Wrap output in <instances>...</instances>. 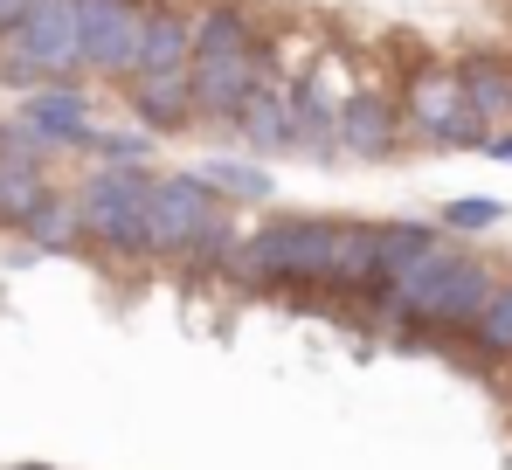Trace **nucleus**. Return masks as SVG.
<instances>
[{
    "mask_svg": "<svg viewBox=\"0 0 512 470\" xmlns=\"http://www.w3.org/2000/svg\"><path fill=\"white\" fill-rule=\"evenodd\" d=\"M464 332H471V346H478V353H492V360H506V353H512V277H506V284H492V298H485V312L471 318Z\"/></svg>",
    "mask_w": 512,
    "mask_h": 470,
    "instance_id": "6ab92c4d",
    "label": "nucleus"
},
{
    "mask_svg": "<svg viewBox=\"0 0 512 470\" xmlns=\"http://www.w3.org/2000/svg\"><path fill=\"white\" fill-rule=\"evenodd\" d=\"M284 104H291V125H298V146H312V153H326V146H333V125H340V97L326 90V77L312 70V77L284 83Z\"/></svg>",
    "mask_w": 512,
    "mask_h": 470,
    "instance_id": "2eb2a0df",
    "label": "nucleus"
},
{
    "mask_svg": "<svg viewBox=\"0 0 512 470\" xmlns=\"http://www.w3.org/2000/svg\"><path fill=\"white\" fill-rule=\"evenodd\" d=\"M340 229L346 222H326V215H284L270 229L243 235L229 270H243L250 284H326L333 291V277H340Z\"/></svg>",
    "mask_w": 512,
    "mask_h": 470,
    "instance_id": "7ed1b4c3",
    "label": "nucleus"
},
{
    "mask_svg": "<svg viewBox=\"0 0 512 470\" xmlns=\"http://www.w3.org/2000/svg\"><path fill=\"white\" fill-rule=\"evenodd\" d=\"M42 153L49 146H77V153H90V97L77 90V83H35L28 97H21V118H14Z\"/></svg>",
    "mask_w": 512,
    "mask_h": 470,
    "instance_id": "6e6552de",
    "label": "nucleus"
},
{
    "mask_svg": "<svg viewBox=\"0 0 512 470\" xmlns=\"http://www.w3.org/2000/svg\"><path fill=\"white\" fill-rule=\"evenodd\" d=\"M49 194V166L42 146L21 125H0V229H21V215Z\"/></svg>",
    "mask_w": 512,
    "mask_h": 470,
    "instance_id": "9b49d317",
    "label": "nucleus"
},
{
    "mask_svg": "<svg viewBox=\"0 0 512 470\" xmlns=\"http://www.w3.org/2000/svg\"><path fill=\"white\" fill-rule=\"evenodd\" d=\"M333 146H346L353 159H388L402 146V104H395L388 90H353L340 104Z\"/></svg>",
    "mask_w": 512,
    "mask_h": 470,
    "instance_id": "9d476101",
    "label": "nucleus"
},
{
    "mask_svg": "<svg viewBox=\"0 0 512 470\" xmlns=\"http://www.w3.org/2000/svg\"><path fill=\"white\" fill-rule=\"evenodd\" d=\"M250 42H256V28H250V14H243L236 0H215V7L194 14V56H187L194 125H229L256 83H270V77H256Z\"/></svg>",
    "mask_w": 512,
    "mask_h": 470,
    "instance_id": "f257e3e1",
    "label": "nucleus"
},
{
    "mask_svg": "<svg viewBox=\"0 0 512 470\" xmlns=\"http://www.w3.org/2000/svg\"><path fill=\"white\" fill-rule=\"evenodd\" d=\"M492 270L478 263V256H464V249H429L416 270H402L395 277V291H388V312L416 318V325H443V332H464L471 318L485 312V298H492Z\"/></svg>",
    "mask_w": 512,
    "mask_h": 470,
    "instance_id": "f03ea898",
    "label": "nucleus"
},
{
    "mask_svg": "<svg viewBox=\"0 0 512 470\" xmlns=\"http://www.w3.org/2000/svg\"><path fill=\"white\" fill-rule=\"evenodd\" d=\"M201 180L215 187V201H270V194H277L270 173H263L256 159H208Z\"/></svg>",
    "mask_w": 512,
    "mask_h": 470,
    "instance_id": "a211bd4d",
    "label": "nucleus"
},
{
    "mask_svg": "<svg viewBox=\"0 0 512 470\" xmlns=\"http://www.w3.org/2000/svg\"><path fill=\"white\" fill-rule=\"evenodd\" d=\"M28 7H35V0H0V35H7V28H14V21H21Z\"/></svg>",
    "mask_w": 512,
    "mask_h": 470,
    "instance_id": "4be33fe9",
    "label": "nucleus"
},
{
    "mask_svg": "<svg viewBox=\"0 0 512 470\" xmlns=\"http://www.w3.org/2000/svg\"><path fill=\"white\" fill-rule=\"evenodd\" d=\"M450 77H457V97H464L492 132L512 125V63H506V56H464Z\"/></svg>",
    "mask_w": 512,
    "mask_h": 470,
    "instance_id": "ddd939ff",
    "label": "nucleus"
},
{
    "mask_svg": "<svg viewBox=\"0 0 512 470\" xmlns=\"http://www.w3.org/2000/svg\"><path fill=\"white\" fill-rule=\"evenodd\" d=\"M485 153H492V159H512V132H492V139H485Z\"/></svg>",
    "mask_w": 512,
    "mask_h": 470,
    "instance_id": "5701e85b",
    "label": "nucleus"
},
{
    "mask_svg": "<svg viewBox=\"0 0 512 470\" xmlns=\"http://www.w3.org/2000/svg\"><path fill=\"white\" fill-rule=\"evenodd\" d=\"M187 56H194V14L173 0H146L139 49H132L125 77H187Z\"/></svg>",
    "mask_w": 512,
    "mask_h": 470,
    "instance_id": "1a4fd4ad",
    "label": "nucleus"
},
{
    "mask_svg": "<svg viewBox=\"0 0 512 470\" xmlns=\"http://www.w3.org/2000/svg\"><path fill=\"white\" fill-rule=\"evenodd\" d=\"M125 104H132V118H139L153 139H167V132H187V125H194L187 77H125Z\"/></svg>",
    "mask_w": 512,
    "mask_h": 470,
    "instance_id": "f8f14e48",
    "label": "nucleus"
},
{
    "mask_svg": "<svg viewBox=\"0 0 512 470\" xmlns=\"http://www.w3.org/2000/svg\"><path fill=\"white\" fill-rule=\"evenodd\" d=\"M436 242H443V235L429 229V222H381V229H374V277H381V291H395V277L416 270Z\"/></svg>",
    "mask_w": 512,
    "mask_h": 470,
    "instance_id": "dca6fc26",
    "label": "nucleus"
},
{
    "mask_svg": "<svg viewBox=\"0 0 512 470\" xmlns=\"http://www.w3.org/2000/svg\"><path fill=\"white\" fill-rule=\"evenodd\" d=\"M146 187H153L146 166H104V173H90L84 187L70 194L77 201V229L97 249H111V256H146Z\"/></svg>",
    "mask_w": 512,
    "mask_h": 470,
    "instance_id": "39448f33",
    "label": "nucleus"
},
{
    "mask_svg": "<svg viewBox=\"0 0 512 470\" xmlns=\"http://www.w3.org/2000/svg\"><path fill=\"white\" fill-rule=\"evenodd\" d=\"M21 235H28L35 249H70V242H84V229H77V201L49 187V194L21 215Z\"/></svg>",
    "mask_w": 512,
    "mask_h": 470,
    "instance_id": "f3484780",
    "label": "nucleus"
},
{
    "mask_svg": "<svg viewBox=\"0 0 512 470\" xmlns=\"http://www.w3.org/2000/svg\"><path fill=\"white\" fill-rule=\"evenodd\" d=\"M229 125L250 139L256 153H291V146H298V125H291V104H284V83H256Z\"/></svg>",
    "mask_w": 512,
    "mask_h": 470,
    "instance_id": "4468645a",
    "label": "nucleus"
},
{
    "mask_svg": "<svg viewBox=\"0 0 512 470\" xmlns=\"http://www.w3.org/2000/svg\"><path fill=\"white\" fill-rule=\"evenodd\" d=\"M499 222H506V201H492V194H464V201L443 208V229H457V235H485Z\"/></svg>",
    "mask_w": 512,
    "mask_h": 470,
    "instance_id": "aec40b11",
    "label": "nucleus"
},
{
    "mask_svg": "<svg viewBox=\"0 0 512 470\" xmlns=\"http://www.w3.org/2000/svg\"><path fill=\"white\" fill-rule=\"evenodd\" d=\"M139 21H146V0H77V49H84V70L125 77V70H132V49H139Z\"/></svg>",
    "mask_w": 512,
    "mask_h": 470,
    "instance_id": "0eeeda50",
    "label": "nucleus"
},
{
    "mask_svg": "<svg viewBox=\"0 0 512 470\" xmlns=\"http://www.w3.org/2000/svg\"><path fill=\"white\" fill-rule=\"evenodd\" d=\"M14 470H49V464H14Z\"/></svg>",
    "mask_w": 512,
    "mask_h": 470,
    "instance_id": "b1692460",
    "label": "nucleus"
},
{
    "mask_svg": "<svg viewBox=\"0 0 512 470\" xmlns=\"http://www.w3.org/2000/svg\"><path fill=\"white\" fill-rule=\"evenodd\" d=\"M90 153H104L111 166H139L153 153V132H90Z\"/></svg>",
    "mask_w": 512,
    "mask_h": 470,
    "instance_id": "412c9836",
    "label": "nucleus"
},
{
    "mask_svg": "<svg viewBox=\"0 0 512 470\" xmlns=\"http://www.w3.org/2000/svg\"><path fill=\"white\" fill-rule=\"evenodd\" d=\"M402 132H416L423 146H450V153H471V146H485V139H492V125H485V118L457 97L450 63L416 70L409 97H402Z\"/></svg>",
    "mask_w": 512,
    "mask_h": 470,
    "instance_id": "423d86ee",
    "label": "nucleus"
},
{
    "mask_svg": "<svg viewBox=\"0 0 512 470\" xmlns=\"http://www.w3.org/2000/svg\"><path fill=\"white\" fill-rule=\"evenodd\" d=\"M84 70L77 49V0H35L7 35H0V83L7 90H35V83H63Z\"/></svg>",
    "mask_w": 512,
    "mask_h": 470,
    "instance_id": "20e7f679",
    "label": "nucleus"
}]
</instances>
